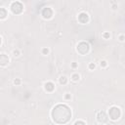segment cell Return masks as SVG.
Wrapping results in <instances>:
<instances>
[{
	"label": "cell",
	"instance_id": "12",
	"mask_svg": "<svg viewBox=\"0 0 125 125\" xmlns=\"http://www.w3.org/2000/svg\"><path fill=\"white\" fill-rule=\"evenodd\" d=\"M72 79H73L74 81H77V80L79 79V75H78V74H73V75H72Z\"/></svg>",
	"mask_w": 125,
	"mask_h": 125
},
{
	"label": "cell",
	"instance_id": "5",
	"mask_svg": "<svg viewBox=\"0 0 125 125\" xmlns=\"http://www.w3.org/2000/svg\"><path fill=\"white\" fill-rule=\"evenodd\" d=\"M97 119H98L99 122L104 123V122L107 121V116H106V114H105L104 111H100V112L98 113V115H97Z\"/></svg>",
	"mask_w": 125,
	"mask_h": 125
},
{
	"label": "cell",
	"instance_id": "16",
	"mask_svg": "<svg viewBox=\"0 0 125 125\" xmlns=\"http://www.w3.org/2000/svg\"><path fill=\"white\" fill-rule=\"evenodd\" d=\"M101 65L105 66V65H106V62H101Z\"/></svg>",
	"mask_w": 125,
	"mask_h": 125
},
{
	"label": "cell",
	"instance_id": "4",
	"mask_svg": "<svg viewBox=\"0 0 125 125\" xmlns=\"http://www.w3.org/2000/svg\"><path fill=\"white\" fill-rule=\"evenodd\" d=\"M22 4L21 3H20V2H14L12 5H11V10H12V12L14 13V14H20V13H21V11H22Z\"/></svg>",
	"mask_w": 125,
	"mask_h": 125
},
{
	"label": "cell",
	"instance_id": "7",
	"mask_svg": "<svg viewBox=\"0 0 125 125\" xmlns=\"http://www.w3.org/2000/svg\"><path fill=\"white\" fill-rule=\"evenodd\" d=\"M88 20H89V17H88V15H87L86 13H81V14H79V16H78V21H79L81 23H86V22L88 21Z\"/></svg>",
	"mask_w": 125,
	"mask_h": 125
},
{
	"label": "cell",
	"instance_id": "17",
	"mask_svg": "<svg viewBox=\"0 0 125 125\" xmlns=\"http://www.w3.org/2000/svg\"><path fill=\"white\" fill-rule=\"evenodd\" d=\"M48 53V49H43V54H47Z\"/></svg>",
	"mask_w": 125,
	"mask_h": 125
},
{
	"label": "cell",
	"instance_id": "21",
	"mask_svg": "<svg viewBox=\"0 0 125 125\" xmlns=\"http://www.w3.org/2000/svg\"><path fill=\"white\" fill-rule=\"evenodd\" d=\"M0 44H1V38H0Z\"/></svg>",
	"mask_w": 125,
	"mask_h": 125
},
{
	"label": "cell",
	"instance_id": "20",
	"mask_svg": "<svg viewBox=\"0 0 125 125\" xmlns=\"http://www.w3.org/2000/svg\"><path fill=\"white\" fill-rule=\"evenodd\" d=\"M69 98H70V96H69V95H66V96H65V99H69Z\"/></svg>",
	"mask_w": 125,
	"mask_h": 125
},
{
	"label": "cell",
	"instance_id": "18",
	"mask_svg": "<svg viewBox=\"0 0 125 125\" xmlns=\"http://www.w3.org/2000/svg\"><path fill=\"white\" fill-rule=\"evenodd\" d=\"M14 54H15V56H19V51H15Z\"/></svg>",
	"mask_w": 125,
	"mask_h": 125
},
{
	"label": "cell",
	"instance_id": "6",
	"mask_svg": "<svg viewBox=\"0 0 125 125\" xmlns=\"http://www.w3.org/2000/svg\"><path fill=\"white\" fill-rule=\"evenodd\" d=\"M52 15H53V11H52L51 8H44L42 10V16H43V18L50 19L52 17Z\"/></svg>",
	"mask_w": 125,
	"mask_h": 125
},
{
	"label": "cell",
	"instance_id": "1",
	"mask_svg": "<svg viewBox=\"0 0 125 125\" xmlns=\"http://www.w3.org/2000/svg\"><path fill=\"white\" fill-rule=\"evenodd\" d=\"M52 117L55 122L59 124L66 123L71 117L70 109L64 104H58L54 107L52 111Z\"/></svg>",
	"mask_w": 125,
	"mask_h": 125
},
{
	"label": "cell",
	"instance_id": "3",
	"mask_svg": "<svg viewBox=\"0 0 125 125\" xmlns=\"http://www.w3.org/2000/svg\"><path fill=\"white\" fill-rule=\"evenodd\" d=\"M89 49H90L89 44L86 43V42H81V43H79L78 46H77V51H78V53L81 54V55L87 54L88 51H89Z\"/></svg>",
	"mask_w": 125,
	"mask_h": 125
},
{
	"label": "cell",
	"instance_id": "8",
	"mask_svg": "<svg viewBox=\"0 0 125 125\" xmlns=\"http://www.w3.org/2000/svg\"><path fill=\"white\" fill-rule=\"evenodd\" d=\"M8 62H9L8 57L6 55H4V54H1L0 55V64L1 65H6Z\"/></svg>",
	"mask_w": 125,
	"mask_h": 125
},
{
	"label": "cell",
	"instance_id": "14",
	"mask_svg": "<svg viewBox=\"0 0 125 125\" xmlns=\"http://www.w3.org/2000/svg\"><path fill=\"white\" fill-rule=\"evenodd\" d=\"M89 67H90L91 69H93V68H95V64H94V63H90V65H89Z\"/></svg>",
	"mask_w": 125,
	"mask_h": 125
},
{
	"label": "cell",
	"instance_id": "13",
	"mask_svg": "<svg viewBox=\"0 0 125 125\" xmlns=\"http://www.w3.org/2000/svg\"><path fill=\"white\" fill-rule=\"evenodd\" d=\"M74 125H86V124H85V122H83V121L79 120V121H76Z\"/></svg>",
	"mask_w": 125,
	"mask_h": 125
},
{
	"label": "cell",
	"instance_id": "19",
	"mask_svg": "<svg viewBox=\"0 0 125 125\" xmlns=\"http://www.w3.org/2000/svg\"><path fill=\"white\" fill-rule=\"evenodd\" d=\"M104 36L105 38H107V37L109 36V34H108V33H104Z\"/></svg>",
	"mask_w": 125,
	"mask_h": 125
},
{
	"label": "cell",
	"instance_id": "15",
	"mask_svg": "<svg viewBox=\"0 0 125 125\" xmlns=\"http://www.w3.org/2000/svg\"><path fill=\"white\" fill-rule=\"evenodd\" d=\"M14 82H15V84H16V85H19V84H20V80H19V79H16Z\"/></svg>",
	"mask_w": 125,
	"mask_h": 125
},
{
	"label": "cell",
	"instance_id": "10",
	"mask_svg": "<svg viewBox=\"0 0 125 125\" xmlns=\"http://www.w3.org/2000/svg\"><path fill=\"white\" fill-rule=\"evenodd\" d=\"M7 16V11L3 8H0V19H5Z\"/></svg>",
	"mask_w": 125,
	"mask_h": 125
},
{
	"label": "cell",
	"instance_id": "2",
	"mask_svg": "<svg viewBox=\"0 0 125 125\" xmlns=\"http://www.w3.org/2000/svg\"><path fill=\"white\" fill-rule=\"evenodd\" d=\"M121 115V112H120V109L116 106H112L109 108V117L112 119V120H116L120 117Z\"/></svg>",
	"mask_w": 125,
	"mask_h": 125
},
{
	"label": "cell",
	"instance_id": "9",
	"mask_svg": "<svg viewBox=\"0 0 125 125\" xmlns=\"http://www.w3.org/2000/svg\"><path fill=\"white\" fill-rule=\"evenodd\" d=\"M54 88H55V86H54V84L52 82H47L45 84V89L47 91H49V92H52L54 90Z\"/></svg>",
	"mask_w": 125,
	"mask_h": 125
},
{
	"label": "cell",
	"instance_id": "11",
	"mask_svg": "<svg viewBox=\"0 0 125 125\" xmlns=\"http://www.w3.org/2000/svg\"><path fill=\"white\" fill-rule=\"evenodd\" d=\"M60 83L61 84H65L66 83V77L65 76H62L60 78Z\"/></svg>",
	"mask_w": 125,
	"mask_h": 125
}]
</instances>
